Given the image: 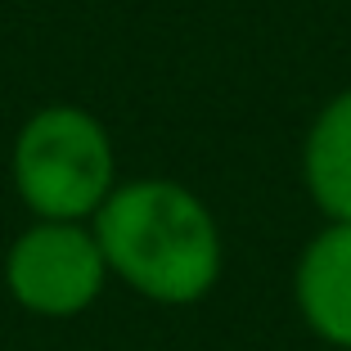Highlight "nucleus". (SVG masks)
Returning a JSON list of instances; mask_svg holds the SVG:
<instances>
[{
	"mask_svg": "<svg viewBox=\"0 0 351 351\" xmlns=\"http://www.w3.org/2000/svg\"><path fill=\"white\" fill-rule=\"evenodd\" d=\"M19 203L45 221H90L117 189L113 135L82 104H41L10 149Z\"/></svg>",
	"mask_w": 351,
	"mask_h": 351,
	"instance_id": "f03ea898",
	"label": "nucleus"
},
{
	"mask_svg": "<svg viewBox=\"0 0 351 351\" xmlns=\"http://www.w3.org/2000/svg\"><path fill=\"white\" fill-rule=\"evenodd\" d=\"M298 315L324 347L351 351V221H324L293 266Z\"/></svg>",
	"mask_w": 351,
	"mask_h": 351,
	"instance_id": "20e7f679",
	"label": "nucleus"
},
{
	"mask_svg": "<svg viewBox=\"0 0 351 351\" xmlns=\"http://www.w3.org/2000/svg\"><path fill=\"white\" fill-rule=\"evenodd\" d=\"M108 279L113 275L90 221L32 217V226L19 230L5 248V289L27 315H41V320L86 315Z\"/></svg>",
	"mask_w": 351,
	"mask_h": 351,
	"instance_id": "7ed1b4c3",
	"label": "nucleus"
},
{
	"mask_svg": "<svg viewBox=\"0 0 351 351\" xmlns=\"http://www.w3.org/2000/svg\"><path fill=\"white\" fill-rule=\"evenodd\" d=\"M302 185L324 221H351V86L311 117L302 140Z\"/></svg>",
	"mask_w": 351,
	"mask_h": 351,
	"instance_id": "39448f33",
	"label": "nucleus"
},
{
	"mask_svg": "<svg viewBox=\"0 0 351 351\" xmlns=\"http://www.w3.org/2000/svg\"><path fill=\"white\" fill-rule=\"evenodd\" d=\"M108 275L154 306H198L226 266L217 212L171 176L117 180L90 217Z\"/></svg>",
	"mask_w": 351,
	"mask_h": 351,
	"instance_id": "f257e3e1",
	"label": "nucleus"
}]
</instances>
